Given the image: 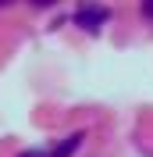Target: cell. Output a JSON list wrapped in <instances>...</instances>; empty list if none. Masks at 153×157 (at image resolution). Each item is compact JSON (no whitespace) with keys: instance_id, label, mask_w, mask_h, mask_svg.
<instances>
[{"instance_id":"obj_1","label":"cell","mask_w":153,"mask_h":157,"mask_svg":"<svg viewBox=\"0 0 153 157\" xmlns=\"http://www.w3.org/2000/svg\"><path fill=\"white\" fill-rule=\"evenodd\" d=\"M107 18H110V11H107V7H96V4H89V7H82L75 14V21L82 25V29H89V32H96Z\"/></svg>"},{"instance_id":"obj_2","label":"cell","mask_w":153,"mask_h":157,"mask_svg":"<svg viewBox=\"0 0 153 157\" xmlns=\"http://www.w3.org/2000/svg\"><path fill=\"white\" fill-rule=\"evenodd\" d=\"M82 132H75V136H68L64 143H61V147H54V150H32V154H21V157H71L78 150V143H82Z\"/></svg>"},{"instance_id":"obj_3","label":"cell","mask_w":153,"mask_h":157,"mask_svg":"<svg viewBox=\"0 0 153 157\" xmlns=\"http://www.w3.org/2000/svg\"><path fill=\"white\" fill-rule=\"evenodd\" d=\"M143 14H146V18L153 21V0H143Z\"/></svg>"},{"instance_id":"obj_4","label":"cell","mask_w":153,"mask_h":157,"mask_svg":"<svg viewBox=\"0 0 153 157\" xmlns=\"http://www.w3.org/2000/svg\"><path fill=\"white\" fill-rule=\"evenodd\" d=\"M32 4H39V7H47V4H54V0H32Z\"/></svg>"},{"instance_id":"obj_5","label":"cell","mask_w":153,"mask_h":157,"mask_svg":"<svg viewBox=\"0 0 153 157\" xmlns=\"http://www.w3.org/2000/svg\"><path fill=\"white\" fill-rule=\"evenodd\" d=\"M0 4H7V0H0Z\"/></svg>"}]
</instances>
